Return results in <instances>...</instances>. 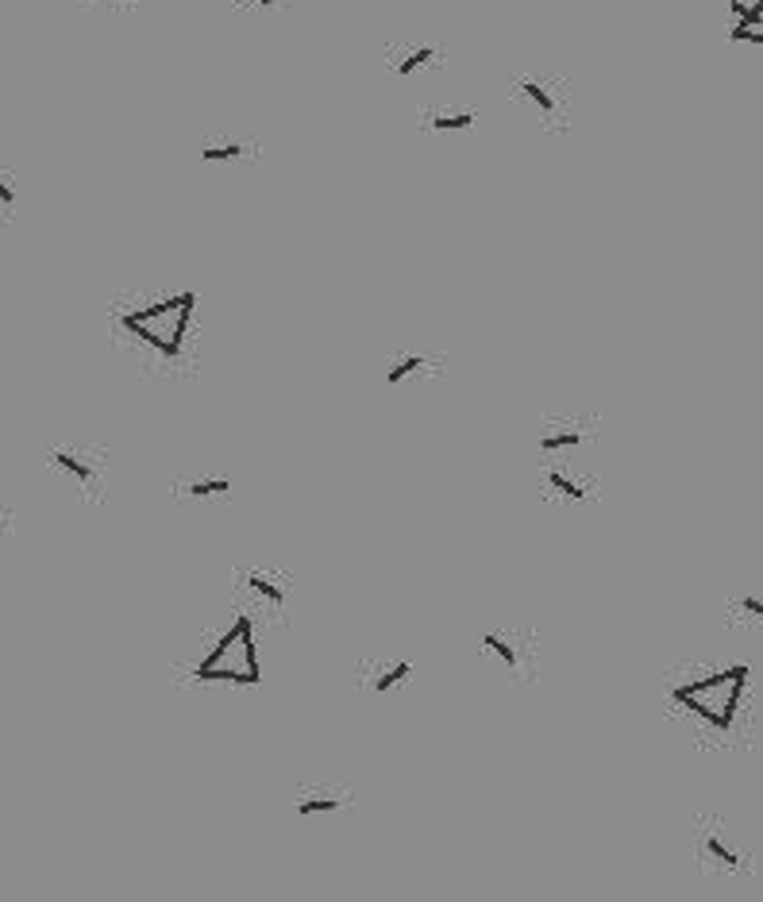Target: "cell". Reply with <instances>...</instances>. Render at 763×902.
<instances>
[{"mask_svg":"<svg viewBox=\"0 0 763 902\" xmlns=\"http://www.w3.org/2000/svg\"><path fill=\"white\" fill-rule=\"evenodd\" d=\"M108 343L128 366L155 383L197 371V293L128 290L108 301Z\"/></svg>","mask_w":763,"mask_h":902,"instance_id":"1","label":"cell"},{"mask_svg":"<svg viewBox=\"0 0 763 902\" xmlns=\"http://www.w3.org/2000/svg\"><path fill=\"white\" fill-rule=\"evenodd\" d=\"M667 714L679 717L699 745H729L748 717V664L717 667L709 675H682L667 683Z\"/></svg>","mask_w":763,"mask_h":902,"instance_id":"2","label":"cell"},{"mask_svg":"<svg viewBox=\"0 0 763 902\" xmlns=\"http://www.w3.org/2000/svg\"><path fill=\"white\" fill-rule=\"evenodd\" d=\"M193 683H224V687H259L262 664H259V641H255V621L247 613H232L224 629L212 636L209 652L189 664Z\"/></svg>","mask_w":763,"mask_h":902,"instance_id":"3","label":"cell"},{"mask_svg":"<svg viewBox=\"0 0 763 902\" xmlns=\"http://www.w3.org/2000/svg\"><path fill=\"white\" fill-rule=\"evenodd\" d=\"M47 475H55V482L62 490H70V497L78 505H105L108 487H113V447L101 440H62L50 444L43 456Z\"/></svg>","mask_w":763,"mask_h":902,"instance_id":"4","label":"cell"},{"mask_svg":"<svg viewBox=\"0 0 763 902\" xmlns=\"http://www.w3.org/2000/svg\"><path fill=\"white\" fill-rule=\"evenodd\" d=\"M479 656L494 667L513 691H537L540 671H544V652L540 636L525 621H494L479 633Z\"/></svg>","mask_w":763,"mask_h":902,"instance_id":"5","label":"cell"},{"mask_svg":"<svg viewBox=\"0 0 763 902\" xmlns=\"http://www.w3.org/2000/svg\"><path fill=\"white\" fill-rule=\"evenodd\" d=\"M232 594H236V610L247 613L255 625H290L293 594H297V578L282 563H239L232 571Z\"/></svg>","mask_w":763,"mask_h":902,"instance_id":"6","label":"cell"},{"mask_svg":"<svg viewBox=\"0 0 763 902\" xmlns=\"http://www.w3.org/2000/svg\"><path fill=\"white\" fill-rule=\"evenodd\" d=\"M694 868L702 876H748L755 864L752 853L729 830V821L717 813H699V821H694Z\"/></svg>","mask_w":763,"mask_h":902,"instance_id":"7","label":"cell"},{"mask_svg":"<svg viewBox=\"0 0 763 902\" xmlns=\"http://www.w3.org/2000/svg\"><path fill=\"white\" fill-rule=\"evenodd\" d=\"M601 417L590 409H552L540 417L537 429V459L548 456H583L598 444Z\"/></svg>","mask_w":763,"mask_h":902,"instance_id":"8","label":"cell"},{"mask_svg":"<svg viewBox=\"0 0 763 902\" xmlns=\"http://www.w3.org/2000/svg\"><path fill=\"white\" fill-rule=\"evenodd\" d=\"M537 490L540 497L560 505H586L598 497L601 475L583 464V456H548L537 459Z\"/></svg>","mask_w":763,"mask_h":902,"instance_id":"9","label":"cell"},{"mask_svg":"<svg viewBox=\"0 0 763 902\" xmlns=\"http://www.w3.org/2000/svg\"><path fill=\"white\" fill-rule=\"evenodd\" d=\"M447 374V355L436 348H394L382 359V386L390 390H424Z\"/></svg>","mask_w":763,"mask_h":902,"instance_id":"10","label":"cell"},{"mask_svg":"<svg viewBox=\"0 0 763 902\" xmlns=\"http://www.w3.org/2000/svg\"><path fill=\"white\" fill-rule=\"evenodd\" d=\"M513 97L537 116L548 131H567L571 128V101L548 73H517L509 82Z\"/></svg>","mask_w":763,"mask_h":902,"instance_id":"11","label":"cell"},{"mask_svg":"<svg viewBox=\"0 0 763 902\" xmlns=\"http://www.w3.org/2000/svg\"><path fill=\"white\" fill-rule=\"evenodd\" d=\"M416 664L409 656H390V652H374V656L355 659V691L371 699H390V694L413 687Z\"/></svg>","mask_w":763,"mask_h":902,"instance_id":"12","label":"cell"},{"mask_svg":"<svg viewBox=\"0 0 763 902\" xmlns=\"http://www.w3.org/2000/svg\"><path fill=\"white\" fill-rule=\"evenodd\" d=\"M351 806H355V790L332 780H305L290 790V810L305 821L336 818V813L351 810Z\"/></svg>","mask_w":763,"mask_h":902,"instance_id":"13","label":"cell"},{"mask_svg":"<svg viewBox=\"0 0 763 902\" xmlns=\"http://www.w3.org/2000/svg\"><path fill=\"white\" fill-rule=\"evenodd\" d=\"M171 497L181 505H220L236 497V479L227 471H189L171 482Z\"/></svg>","mask_w":763,"mask_h":902,"instance_id":"14","label":"cell"},{"mask_svg":"<svg viewBox=\"0 0 763 902\" xmlns=\"http://www.w3.org/2000/svg\"><path fill=\"white\" fill-rule=\"evenodd\" d=\"M444 66V50L432 47V43H406V47H390L386 50V70L398 78V82H413L416 73H429Z\"/></svg>","mask_w":763,"mask_h":902,"instance_id":"15","label":"cell"},{"mask_svg":"<svg viewBox=\"0 0 763 902\" xmlns=\"http://www.w3.org/2000/svg\"><path fill=\"white\" fill-rule=\"evenodd\" d=\"M479 120H482L479 108H471V105H429L421 116H416L421 131H436V136H451V131H471Z\"/></svg>","mask_w":763,"mask_h":902,"instance_id":"16","label":"cell"},{"mask_svg":"<svg viewBox=\"0 0 763 902\" xmlns=\"http://www.w3.org/2000/svg\"><path fill=\"white\" fill-rule=\"evenodd\" d=\"M197 159L209 166H239V163H251V159H259V143L255 139H204L201 147H197Z\"/></svg>","mask_w":763,"mask_h":902,"instance_id":"17","label":"cell"},{"mask_svg":"<svg viewBox=\"0 0 763 902\" xmlns=\"http://www.w3.org/2000/svg\"><path fill=\"white\" fill-rule=\"evenodd\" d=\"M732 12H737V24H732V43H755V47H763V0H752V4H744V0H729Z\"/></svg>","mask_w":763,"mask_h":902,"instance_id":"18","label":"cell"},{"mask_svg":"<svg viewBox=\"0 0 763 902\" xmlns=\"http://www.w3.org/2000/svg\"><path fill=\"white\" fill-rule=\"evenodd\" d=\"M725 621H729V625L763 629V598L760 594H732V598L725 601Z\"/></svg>","mask_w":763,"mask_h":902,"instance_id":"19","label":"cell"},{"mask_svg":"<svg viewBox=\"0 0 763 902\" xmlns=\"http://www.w3.org/2000/svg\"><path fill=\"white\" fill-rule=\"evenodd\" d=\"M20 209V178L12 171H0V229H9Z\"/></svg>","mask_w":763,"mask_h":902,"instance_id":"20","label":"cell"},{"mask_svg":"<svg viewBox=\"0 0 763 902\" xmlns=\"http://www.w3.org/2000/svg\"><path fill=\"white\" fill-rule=\"evenodd\" d=\"M16 529V509L12 505H0V537H9Z\"/></svg>","mask_w":763,"mask_h":902,"instance_id":"21","label":"cell"},{"mask_svg":"<svg viewBox=\"0 0 763 902\" xmlns=\"http://www.w3.org/2000/svg\"><path fill=\"white\" fill-rule=\"evenodd\" d=\"M251 4H259V9H278V0H251Z\"/></svg>","mask_w":763,"mask_h":902,"instance_id":"22","label":"cell"}]
</instances>
